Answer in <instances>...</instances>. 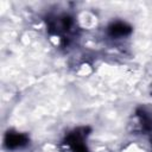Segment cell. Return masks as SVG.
Segmentation results:
<instances>
[{
    "label": "cell",
    "instance_id": "cell-1",
    "mask_svg": "<svg viewBox=\"0 0 152 152\" xmlns=\"http://www.w3.org/2000/svg\"><path fill=\"white\" fill-rule=\"evenodd\" d=\"M26 137L20 133H8L6 135L5 142L8 146V148H18L26 144Z\"/></svg>",
    "mask_w": 152,
    "mask_h": 152
},
{
    "label": "cell",
    "instance_id": "cell-2",
    "mask_svg": "<svg viewBox=\"0 0 152 152\" xmlns=\"http://www.w3.org/2000/svg\"><path fill=\"white\" fill-rule=\"evenodd\" d=\"M128 31H129V27H127V26H126L125 24H122V23L114 24V25L110 27V33H112V36H125Z\"/></svg>",
    "mask_w": 152,
    "mask_h": 152
}]
</instances>
